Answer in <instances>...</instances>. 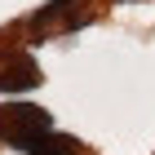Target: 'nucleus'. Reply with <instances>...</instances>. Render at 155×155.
Segmentation results:
<instances>
[{
	"label": "nucleus",
	"mask_w": 155,
	"mask_h": 155,
	"mask_svg": "<svg viewBox=\"0 0 155 155\" xmlns=\"http://www.w3.org/2000/svg\"><path fill=\"white\" fill-rule=\"evenodd\" d=\"M18 151L22 155H75L71 142H67V137H53V133H40V137H31V142H22Z\"/></svg>",
	"instance_id": "nucleus-3"
},
{
	"label": "nucleus",
	"mask_w": 155,
	"mask_h": 155,
	"mask_svg": "<svg viewBox=\"0 0 155 155\" xmlns=\"http://www.w3.org/2000/svg\"><path fill=\"white\" fill-rule=\"evenodd\" d=\"M36 84H40V67L27 53H13L0 67V93H22V89H36Z\"/></svg>",
	"instance_id": "nucleus-2"
},
{
	"label": "nucleus",
	"mask_w": 155,
	"mask_h": 155,
	"mask_svg": "<svg viewBox=\"0 0 155 155\" xmlns=\"http://www.w3.org/2000/svg\"><path fill=\"white\" fill-rule=\"evenodd\" d=\"M0 129H5V137H9L13 146H22V142H31V137H40V133H49L53 120H49L40 107H5Z\"/></svg>",
	"instance_id": "nucleus-1"
}]
</instances>
